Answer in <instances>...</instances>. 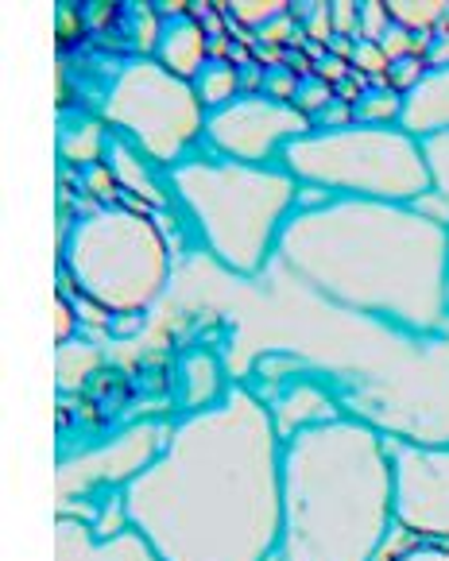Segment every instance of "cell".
Here are the masks:
<instances>
[{
    "label": "cell",
    "mask_w": 449,
    "mask_h": 561,
    "mask_svg": "<svg viewBox=\"0 0 449 561\" xmlns=\"http://www.w3.org/2000/svg\"><path fill=\"white\" fill-rule=\"evenodd\" d=\"M225 279L217 290L191 287L206 290V314L233 325L221 356L237 383L260 356H295L337 396L345 419L400 446H449V322L438 333L395 330L325 302L279 264L256 279Z\"/></svg>",
    "instance_id": "obj_1"
},
{
    "label": "cell",
    "mask_w": 449,
    "mask_h": 561,
    "mask_svg": "<svg viewBox=\"0 0 449 561\" xmlns=\"http://www.w3.org/2000/svg\"><path fill=\"white\" fill-rule=\"evenodd\" d=\"M136 535L163 561H267L284 530V438L249 383L183 414L125 492Z\"/></svg>",
    "instance_id": "obj_2"
},
{
    "label": "cell",
    "mask_w": 449,
    "mask_h": 561,
    "mask_svg": "<svg viewBox=\"0 0 449 561\" xmlns=\"http://www.w3.org/2000/svg\"><path fill=\"white\" fill-rule=\"evenodd\" d=\"M275 264L325 302L395 330L438 333L449 322V229L415 206L333 198L299 209Z\"/></svg>",
    "instance_id": "obj_3"
},
{
    "label": "cell",
    "mask_w": 449,
    "mask_h": 561,
    "mask_svg": "<svg viewBox=\"0 0 449 561\" xmlns=\"http://www.w3.org/2000/svg\"><path fill=\"white\" fill-rule=\"evenodd\" d=\"M395 530L391 442L353 419L284 442L279 561H376Z\"/></svg>",
    "instance_id": "obj_4"
},
{
    "label": "cell",
    "mask_w": 449,
    "mask_h": 561,
    "mask_svg": "<svg viewBox=\"0 0 449 561\" xmlns=\"http://www.w3.org/2000/svg\"><path fill=\"white\" fill-rule=\"evenodd\" d=\"M166 186L191 217L206 256L237 279H256L275 264L302 191L284 167H249L217 156L179 163L166 171Z\"/></svg>",
    "instance_id": "obj_5"
},
{
    "label": "cell",
    "mask_w": 449,
    "mask_h": 561,
    "mask_svg": "<svg viewBox=\"0 0 449 561\" xmlns=\"http://www.w3.org/2000/svg\"><path fill=\"white\" fill-rule=\"evenodd\" d=\"M67 283L113 318H140L171 290V248L151 217L101 206L70 225L62 244Z\"/></svg>",
    "instance_id": "obj_6"
},
{
    "label": "cell",
    "mask_w": 449,
    "mask_h": 561,
    "mask_svg": "<svg viewBox=\"0 0 449 561\" xmlns=\"http://www.w3.org/2000/svg\"><path fill=\"white\" fill-rule=\"evenodd\" d=\"M279 167L299 186H314L330 198L415 206L430 194L423 144L403 128H372L357 121L345 128H314L284 151Z\"/></svg>",
    "instance_id": "obj_7"
},
{
    "label": "cell",
    "mask_w": 449,
    "mask_h": 561,
    "mask_svg": "<svg viewBox=\"0 0 449 561\" xmlns=\"http://www.w3.org/2000/svg\"><path fill=\"white\" fill-rule=\"evenodd\" d=\"M206 116L194 82L171 75L156 58L125 62L101 98V121L163 171L194 159L191 151L206 140Z\"/></svg>",
    "instance_id": "obj_8"
},
{
    "label": "cell",
    "mask_w": 449,
    "mask_h": 561,
    "mask_svg": "<svg viewBox=\"0 0 449 561\" xmlns=\"http://www.w3.org/2000/svg\"><path fill=\"white\" fill-rule=\"evenodd\" d=\"M171 426L175 422L166 419H136L128 426L113 430L108 438L93 442V446L62 454L59 465H55L59 515L82 519L105 495L128 492V484L140 480L159 461V454L171 442Z\"/></svg>",
    "instance_id": "obj_9"
},
{
    "label": "cell",
    "mask_w": 449,
    "mask_h": 561,
    "mask_svg": "<svg viewBox=\"0 0 449 561\" xmlns=\"http://www.w3.org/2000/svg\"><path fill=\"white\" fill-rule=\"evenodd\" d=\"M307 133H314V121L307 113L264 98V93L237 98L233 105L206 116L209 156L249 167H279L284 151Z\"/></svg>",
    "instance_id": "obj_10"
},
{
    "label": "cell",
    "mask_w": 449,
    "mask_h": 561,
    "mask_svg": "<svg viewBox=\"0 0 449 561\" xmlns=\"http://www.w3.org/2000/svg\"><path fill=\"white\" fill-rule=\"evenodd\" d=\"M395 469V523L418 538H449V446L391 442Z\"/></svg>",
    "instance_id": "obj_11"
},
{
    "label": "cell",
    "mask_w": 449,
    "mask_h": 561,
    "mask_svg": "<svg viewBox=\"0 0 449 561\" xmlns=\"http://www.w3.org/2000/svg\"><path fill=\"white\" fill-rule=\"evenodd\" d=\"M264 399L267 414H272V426L279 438H295L302 430H314V426H325V422H337L345 419L342 403L325 388L322 380H314L310 371L295 376V380L279 383V388H267V391H256Z\"/></svg>",
    "instance_id": "obj_12"
},
{
    "label": "cell",
    "mask_w": 449,
    "mask_h": 561,
    "mask_svg": "<svg viewBox=\"0 0 449 561\" xmlns=\"http://www.w3.org/2000/svg\"><path fill=\"white\" fill-rule=\"evenodd\" d=\"M55 561H163V558L136 530H125L117 538H97L90 523L59 515L55 519Z\"/></svg>",
    "instance_id": "obj_13"
},
{
    "label": "cell",
    "mask_w": 449,
    "mask_h": 561,
    "mask_svg": "<svg viewBox=\"0 0 449 561\" xmlns=\"http://www.w3.org/2000/svg\"><path fill=\"white\" fill-rule=\"evenodd\" d=\"M233 376L225 364L221 348H186L175 371V399H179V419L183 414H202L209 407L221 403L233 391Z\"/></svg>",
    "instance_id": "obj_14"
},
{
    "label": "cell",
    "mask_w": 449,
    "mask_h": 561,
    "mask_svg": "<svg viewBox=\"0 0 449 561\" xmlns=\"http://www.w3.org/2000/svg\"><path fill=\"white\" fill-rule=\"evenodd\" d=\"M400 128L407 136H415L418 144L449 133V67L426 70L423 82L403 93Z\"/></svg>",
    "instance_id": "obj_15"
},
{
    "label": "cell",
    "mask_w": 449,
    "mask_h": 561,
    "mask_svg": "<svg viewBox=\"0 0 449 561\" xmlns=\"http://www.w3.org/2000/svg\"><path fill=\"white\" fill-rule=\"evenodd\" d=\"M209 58H214V55H209L206 27L198 24V16H191V12H186V16L166 20L163 35H159V47H156V62H159V67H166L171 75L194 82Z\"/></svg>",
    "instance_id": "obj_16"
},
{
    "label": "cell",
    "mask_w": 449,
    "mask_h": 561,
    "mask_svg": "<svg viewBox=\"0 0 449 561\" xmlns=\"http://www.w3.org/2000/svg\"><path fill=\"white\" fill-rule=\"evenodd\" d=\"M113 140L105 133V121H70L67 128L59 133V156L67 159L70 167H90V163H101V156H108Z\"/></svg>",
    "instance_id": "obj_17"
},
{
    "label": "cell",
    "mask_w": 449,
    "mask_h": 561,
    "mask_svg": "<svg viewBox=\"0 0 449 561\" xmlns=\"http://www.w3.org/2000/svg\"><path fill=\"white\" fill-rule=\"evenodd\" d=\"M194 93H198L206 113L233 105L241 98V67L229 62V58H209L206 67H202V75L194 78Z\"/></svg>",
    "instance_id": "obj_18"
},
{
    "label": "cell",
    "mask_w": 449,
    "mask_h": 561,
    "mask_svg": "<svg viewBox=\"0 0 449 561\" xmlns=\"http://www.w3.org/2000/svg\"><path fill=\"white\" fill-rule=\"evenodd\" d=\"M391 24L407 27L411 35L415 32H434L438 24H446L449 4L446 0H388Z\"/></svg>",
    "instance_id": "obj_19"
},
{
    "label": "cell",
    "mask_w": 449,
    "mask_h": 561,
    "mask_svg": "<svg viewBox=\"0 0 449 561\" xmlns=\"http://www.w3.org/2000/svg\"><path fill=\"white\" fill-rule=\"evenodd\" d=\"M353 116H357V124H372V128H400L403 93H395L391 85L368 90L365 98L353 105Z\"/></svg>",
    "instance_id": "obj_20"
},
{
    "label": "cell",
    "mask_w": 449,
    "mask_h": 561,
    "mask_svg": "<svg viewBox=\"0 0 449 561\" xmlns=\"http://www.w3.org/2000/svg\"><path fill=\"white\" fill-rule=\"evenodd\" d=\"M97 364H101L97 348L78 345V341H70V345H59V388L62 391L82 388V383L93 376V368H97Z\"/></svg>",
    "instance_id": "obj_21"
},
{
    "label": "cell",
    "mask_w": 449,
    "mask_h": 561,
    "mask_svg": "<svg viewBox=\"0 0 449 561\" xmlns=\"http://www.w3.org/2000/svg\"><path fill=\"white\" fill-rule=\"evenodd\" d=\"M423 159L426 174H430V191L449 202V133L423 140Z\"/></svg>",
    "instance_id": "obj_22"
},
{
    "label": "cell",
    "mask_w": 449,
    "mask_h": 561,
    "mask_svg": "<svg viewBox=\"0 0 449 561\" xmlns=\"http://www.w3.org/2000/svg\"><path fill=\"white\" fill-rule=\"evenodd\" d=\"M225 9L233 12L241 24H249L252 32H264L267 24H275V20L287 16L291 4H284V0H237V4H225Z\"/></svg>",
    "instance_id": "obj_23"
},
{
    "label": "cell",
    "mask_w": 449,
    "mask_h": 561,
    "mask_svg": "<svg viewBox=\"0 0 449 561\" xmlns=\"http://www.w3.org/2000/svg\"><path fill=\"white\" fill-rule=\"evenodd\" d=\"M391 27L388 0H372V4H360V39L357 43H380Z\"/></svg>",
    "instance_id": "obj_24"
},
{
    "label": "cell",
    "mask_w": 449,
    "mask_h": 561,
    "mask_svg": "<svg viewBox=\"0 0 449 561\" xmlns=\"http://www.w3.org/2000/svg\"><path fill=\"white\" fill-rule=\"evenodd\" d=\"M325 105H333V90L322 82V78H302L299 85V98H295V108L299 113H307L310 121H314L318 113H322Z\"/></svg>",
    "instance_id": "obj_25"
},
{
    "label": "cell",
    "mask_w": 449,
    "mask_h": 561,
    "mask_svg": "<svg viewBox=\"0 0 449 561\" xmlns=\"http://www.w3.org/2000/svg\"><path fill=\"white\" fill-rule=\"evenodd\" d=\"M299 85H302V78H295L291 70H267L264 98L284 101V105H295V98H299Z\"/></svg>",
    "instance_id": "obj_26"
},
{
    "label": "cell",
    "mask_w": 449,
    "mask_h": 561,
    "mask_svg": "<svg viewBox=\"0 0 449 561\" xmlns=\"http://www.w3.org/2000/svg\"><path fill=\"white\" fill-rule=\"evenodd\" d=\"M380 50L388 55V62H400V58H411L415 55V47H411V32L400 24H391L388 35L380 39Z\"/></svg>",
    "instance_id": "obj_27"
},
{
    "label": "cell",
    "mask_w": 449,
    "mask_h": 561,
    "mask_svg": "<svg viewBox=\"0 0 449 561\" xmlns=\"http://www.w3.org/2000/svg\"><path fill=\"white\" fill-rule=\"evenodd\" d=\"M415 209L426 217V221H434V225H441V229H449V202L441 198V194H423V198L415 202Z\"/></svg>",
    "instance_id": "obj_28"
},
{
    "label": "cell",
    "mask_w": 449,
    "mask_h": 561,
    "mask_svg": "<svg viewBox=\"0 0 449 561\" xmlns=\"http://www.w3.org/2000/svg\"><path fill=\"white\" fill-rule=\"evenodd\" d=\"M55 314H59V333H55V341L70 345V341H74V310H70V302L62 295H55Z\"/></svg>",
    "instance_id": "obj_29"
},
{
    "label": "cell",
    "mask_w": 449,
    "mask_h": 561,
    "mask_svg": "<svg viewBox=\"0 0 449 561\" xmlns=\"http://www.w3.org/2000/svg\"><path fill=\"white\" fill-rule=\"evenodd\" d=\"M400 561H449V550L438 542H418L415 550H407Z\"/></svg>",
    "instance_id": "obj_30"
},
{
    "label": "cell",
    "mask_w": 449,
    "mask_h": 561,
    "mask_svg": "<svg viewBox=\"0 0 449 561\" xmlns=\"http://www.w3.org/2000/svg\"><path fill=\"white\" fill-rule=\"evenodd\" d=\"M446 298H449V283H446Z\"/></svg>",
    "instance_id": "obj_31"
}]
</instances>
